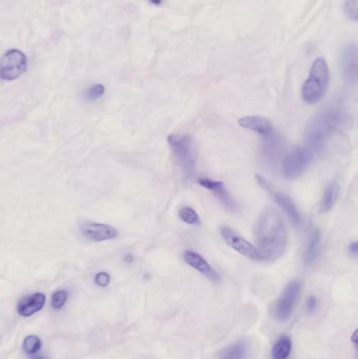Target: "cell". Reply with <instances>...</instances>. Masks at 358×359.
<instances>
[{
  "label": "cell",
  "instance_id": "cell-1",
  "mask_svg": "<svg viewBox=\"0 0 358 359\" xmlns=\"http://www.w3.org/2000/svg\"><path fill=\"white\" fill-rule=\"evenodd\" d=\"M256 248L263 260L271 261L281 257L287 246V231L280 213L267 207L259 213L253 228Z\"/></svg>",
  "mask_w": 358,
  "mask_h": 359
},
{
  "label": "cell",
  "instance_id": "cell-2",
  "mask_svg": "<svg viewBox=\"0 0 358 359\" xmlns=\"http://www.w3.org/2000/svg\"><path fill=\"white\" fill-rule=\"evenodd\" d=\"M348 120V116L344 110L335 107H328L313 117L306 129V146L311 151L319 152L323 148L325 140L344 125Z\"/></svg>",
  "mask_w": 358,
  "mask_h": 359
},
{
  "label": "cell",
  "instance_id": "cell-3",
  "mask_svg": "<svg viewBox=\"0 0 358 359\" xmlns=\"http://www.w3.org/2000/svg\"><path fill=\"white\" fill-rule=\"evenodd\" d=\"M329 67L323 57L316 58L312 63L308 79L304 82L302 97L306 103L315 104L322 100L329 86Z\"/></svg>",
  "mask_w": 358,
  "mask_h": 359
},
{
  "label": "cell",
  "instance_id": "cell-4",
  "mask_svg": "<svg viewBox=\"0 0 358 359\" xmlns=\"http://www.w3.org/2000/svg\"><path fill=\"white\" fill-rule=\"evenodd\" d=\"M168 144L180 164V167L186 178H190L196 171L198 161V149L196 142L188 134L173 133L167 138Z\"/></svg>",
  "mask_w": 358,
  "mask_h": 359
},
{
  "label": "cell",
  "instance_id": "cell-5",
  "mask_svg": "<svg viewBox=\"0 0 358 359\" xmlns=\"http://www.w3.org/2000/svg\"><path fill=\"white\" fill-rule=\"evenodd\" d=\"M314 158V152L307 146L294 147L282 162V174L288 179L302 176Z\"/></svg>",
  "mask_w": 358,
  "mask_h": 359
},
{
  "label": "cell",
  "instance_id": "cell-6",
  "mask_svg": "<svg viewBox=\"0 0 358 359\" xmlns=\"http://www.w3.org/2000/svg\"><path fill=\"white\" fill-rule=\"evenodd\" d=\"M301 289V282L292 281L288 283L281 296L273 305L271 313L274 319L284 323V321H287L291 317L298 296H300Z\"/></svg>",
  "mask_w": 358,
  "mask_h": 359
},
{
  "label": "cell",
  "instance_id": "cell-7",
  "mask_svg": "<svg viewBox=\"0 0 358 359\" xmlns=\"http://www.w3.org/2000/svg\"><path fill=\"white\" fill-rule=\"evenodd\" d=\"M27 59L19 50H10L0 59V79L13 81L26 71Z\"/></svg>",
  "mask_w": 358,
  "mask_h": 359
},
{
  "label": "cell",
  "instance_id": "cell-8",
  "mask_svg": "<svg viewBox=\"0 0 358 359\" xmlns=\"http://www.w3.org/2000/svg\"><path fill=\"white\" fill-rule=\"evenodd\" d=\"M220 232L224 241H225L227 245H229L231 248L234 249L236 252L251 259L263 260L262 254H260L256 247L249 243L247 239H245L244 237L235 233L231 228L226 226L221 227Z\"/></svg>",
  "mask_w": 358,
  "mask_h": 359
},
{
  "label": "cell",
  "instance_id": "cell-9",
  "mask_svg": "<svg viewBox=\"0 0 358 359\" xmlns=\"http://www.w3.org/2000/svg\"><path fill=\"white\" fill-rule=\"evenodd\" d=\"M80 230L83 236L93 242H104L118 236L117 229L107 224L86 222L81 226Z\"/></svg>",
  "mask_w": 358,
  "mask_h": 359
},
{
  "label": "cell",
  "instance_id": "cell-10",
  "mask_svg": "<svg viewBox=\"0 0 358 359\" xmlns=\"http://www.w3.org/2000/svg\"><path fill=\"white\" fill-rule=\"evenodd\" d=\"M342 76L348 82L354 83L357 80V47L354 43L347 44L341 51Z\"/></svg>",
  "mask_w": 358,
  "mask_h": 359
},
{
  "label": "cell",
  "instance_id": "cell-11",
  "mask_svg": "<svg viewBox=\"0 0 358 359\" xmlns=\"http://www.w3.org/2000/svg\"><path fill=\"white\" fill-rule=\"evenodd\" d=\"M183 258L185 263L196 269L201 274H203L208 280H210L213 282H218L220 281V275L214 269L210 266V264L199 253L195 251L187 250L183 254Z\"/></svg>",
  "mask_w": 358,
  "mask_h": 359
},
{
  "label": "cell",
  "instance_id": "cell-12",
  "mask_svg": "<svg viewBox=\"0 0 358 359\" xmlns=\"http://www.w3.org/2000/svg\"><path fill=\"white\" fill-rule=\"evenodd\" d=\"M198 183L204 187V188L211 191L221 201V203L224 206L232 211L236 210V203L233 198L231 197V194L228 192V190L225 188V185H224L223 182L214 181V180H211L209 178H200Z\"/></svg>",
  "mask_w": 358,
  "mask_h": 359
},
{
  "label": "cell",
  "instance_id": "cell-13",
  "mask_svg": "<svg viewBox=\"0 0 358 359\" xmlns=\"http://www.w3.org/2000/svg\"><path fill=\"white\" fill-rule=\"evenodd\" d=\"M46 301V295L40 292L26 295L19 301L17 305V312L22 317H29L43 309Z\"/></svg>",
  "mask_w": 358,
  "mask_h": 359
},
{
  "label": "cell",
  "instance_id": "cell-14",
  "mask_svg": "<svg viewBox=\"0 0 358 359\" xmlns=\"http://www.w3.org/2000/svg\"><path fill=\"white\" fill-rule=\"evenodd\" d=\"M237 123L243 128L255 131L264 138L270 136L273 132L270 122L259 116H246L238 119Z\"/></svg>",
  "mask_w": 358,
  "mask_h": 359
},
{
  "label": "cell",
  "instance_id": "cell-15",
  "mask_svg": "<svg viewBox=\"0 0 358 359\" xmlns=\"http://www.w3.org/2000/svg\"><path fill=\"white\" fill-rule=\"evenodd\" d=\"M322 248V241H320V233L317 229L311 231L309 234L307 245H306L304 252V261L307 265L314 264Z\"/></svg>",
  "mask_w": 358,
  "mask_h": 359
},
{
  "label": "cell",
  "instance_id": "cell-16",
  "mask_svg": "<svg viewBox=\"0 0 358 359\" xmlns=\"http://www.w3.org/2000/svg\"><path fill=\"white\" fill-rule=\"evenodd\" d=\"M273 199L277 202L278 205H280L282 210L287 213L290 221L292 222L294 225H301L302 216L300 210H298L292 200H291L288 196H286L285 193L281 192H275L273 194Z\"/></svg>",
  "mask_w": 358,
  "mask_h": 359
},
{
  "label": "cell",
  "instance_id": "cell-17",
  "mask_svg": "<svg viewBox=\"0 0 358 359\" xmlns=\"http://www.w3.org/2000/svg\"><path fill=\"white\" fill-rule=\"evenodd\" d=\"M248 354L247 342L241 340L226 347L219 355V359H245Z\"/></svg>",
  "mask_w": 358,
  "mask_h": 359
},
{
  "label": "cell",
  "instance_id": "cell-18",
  "mask_svg": "<svg viewBox=\"0 0 358 359\" xmlns=\"http://www.w3.org/2000/svg\"><path fill=\"white\" fill-rule=\"evenodd\" d=\"M339 194V185L336 182H332L327 186L324 196L320 202V211L323 213L329 212L336 203Z\"/></svg>",
  "mask_w": 358,
  "mask_h": 359
},
{
  "label": "cell",
  "instance_id": "cell-19",
  "mask_svg": "<svg viewBox=\"0 0 358 359\" xmlns=\"http://www.w3.org/2000/svg\"><path fill=\"white\" fill-rule=\"evenodd\" d=\"M292 350V340L287 335L281 337L274 343L271 351L272 359H287Z\"/></svg>",
  "mask_w": 358,
  "mask_h": 359
},
{
  "label": "cell",
  "instance_id": "cell-20",
  "mask_svg": "<svg viewBox=\"0 0 358 359\" xmlns=\"http://www.w3.org/2000/svg\"><path fill=\"white\" fill-rule=\"evenodd\" d=\"M41 346H42V342L38 336L28 335L25 338L22 348H24V351L26 354L36 355L40 351Z\"/></svg>",
  "mask_w": 358,
  "mask_h": 359
},
{
  "label": "cell",
  "instance_id": "cell-21",
  "mask_svg": "<svg viewBox=\"0 0 358 359\" xmlns=\"http://www.w3.org/2000/svg\"><path fill=\"white\" fill-rule=\"evenodd\" d=\"M179 216H180V219L184 223L189 224V225H199L201 223L199 214L197 213L195 209L191 207L181 208L180 211H179Z\"/></svg>",
  "mask_w": 358,
  "mask_h": 359
},
{
  "label": "cell",
  "instance_id": "cell-22",
  "mask_svg": "<svg viewBox=\"0 0 358 359\" xmlns=\"http://www.w3.org/2000/svg\"><path fill=\"white\" fill-rule=\"evenodd\" d=\"M69 298V292L66 290H58L51 295V307L55 310L62 309Z\"/></svg>",
  "mask_w": 358,
  "mask_h": 359
},
{
  "label": "cell",
  "instance_id": "cell-23",
  "mask_svg": "<svg viewBox=\"0 0 358 359\" xmlns=\"http://www.w3.org/2000/svg\"><path fill=\"white\" fill-rule=\"evenodd\" d=\"M104 93H105V88H104V86L102 84H95V85L89 86L86 89L84 96L87 101H96V100L100 99L101 97L104 95Z\"/></svg>",
  "mask_w": 358,
  "mask_h": 359
},
{
  "label": "cell",
  "instance_id": "cell-24",
  "mask_svg": "<svg viewBox=\"0 0 358 359\" xmlns=\"http://www.w3.org/2000/svg\"><path fill=\"white\" fill-rule=\"evenodd\" d=\"M344 11L350 20L356 22L358 20V0H346Z\"/></svg>",
  "mask_w": 358,
  "mask_h": 359
},
{
  "label": "cell",
  "instance_id": "cell-25",
  "mask_svg": "<svg viewBox=\"0 0 358 359\" xmlns=\"http://www.w3.org/2000/svg\"><path fill=\"white\" fill-rule=\"evenodd\" d=\"M95 282L97 286L101 288H105L109 285L110 282V276L106 272H99L97 273L95 276Z\"/></svg>",
  "mask_w": 358,
  "mask_h": 359
},
{
  "label": "cell",
  "instance_id": "cell-26",
  "mask_svg": "<svg viewBox=\"0 0 358 359\" xmlns=\"http://www.w3.org/2000/svg\"><path fill=\"white\" fill-rule=\"evenodd\" d=\"M317 308V299L315 296H309L308 301H307V311L309 313H313Z\"/></svg>",
  "mask_w": 358,
  "mask_h": 359
},
{
  "label": "cell",
  "instance_id": "cell-27",
  "mask_svg": "<svg viewBox=\"0 0 358 359\" xmlns=\"http://www.w3.org/2000/svg\"><path fill=\"white\" fill-rule=\"evenodd\" d=\"M349 251L350 253L352 254L353 256H357L358 253V243L357 242H353L349 245Z\"/></svg>",
  "mask_w": 358,
  "mask_h": 359
},
{
  "label": "cell",
  "instance_id": "cell-28",
  "mask_svg": "<svg viewBox=\"0 0 358 359\" xmlns=\"http://www.w3.org/2000/svg\"><path fill=\"white\" fill-rule=\"evenodd\" d=\"M123 260L125 261V263H128V264L132 263V261H133L132 254H126V256L123 257Z\"/></svg>",
  "mask_w": 358,
  "mask_h": 359
},
{
  "label": "cell",
  "instance_id": "cell-29",
  "mask_svg": "<svg viewBox=\"0 0 358 359\" xmlns=\"http://www.w3.org/2000/svg\"><path fill=\"white\" fill-rule=\"evenodd\" d=\"M147 1H149V2L154 4V5H160L161 2H162V0H147Z\"/></svg>",
  "mask_w": 358,
  "mask_h": 359
},
{
  "label": "cell",
  "instance_id": "cell-30",
  "mask_svg": "<svg viewBox=\"0 0 358 359\" xmlns=\"http://www.w3.org/2000/svg\"><path fill=\"white\" fill-rule=\"evenodd\" d=\"M31 359H46V358L42 357V356H40V355H35V356H33Z\"/></svg>",
  "mask_w": 358,
  "mask_h": 359
}]
</instances>
